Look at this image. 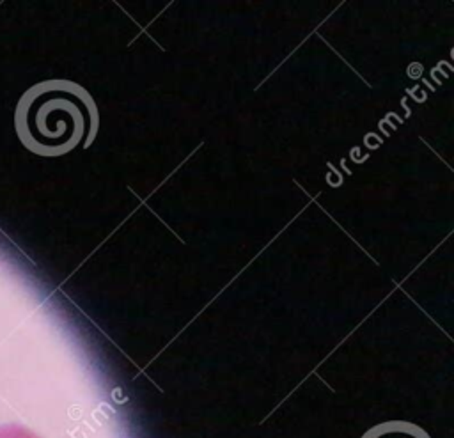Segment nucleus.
<instances>
[{
  "mask_svg": "<svg viewBox=\"0 0 454 438\" xmlns=\"http://www.w3.org/2000/svg\"><path fill=\"white\" fill-rule=\"evenodd\" d=\"M98 112L90 96L67 80L30 87L16 106V131L23 145L41 156H60L92 140Z\"/></svg>",
  "mask_w": 454,
  "mask_h": 438,
  "instance_id": "nucleus-1",
  "label": "nucleus"
},
{
  "mask_svg": "<svg viewBox=\"0 0 454 438\" xmlns=\"http://www.w3.org/2000/svg\"><path fill=\"white\" fill-rule=\"evenodd\" d=\"M362 438H429V434L411 422L388 420L371 427Z\"/></svg>",
  "mask_w": 454,
  "mask_h": 438,
  "instance_id": "nucleus-2",
  "label": "nucleus"
},
{
  "mask_svg": "<svg viewBox=\"0 0 454 438\" xmlns=\"http://www.w3.org/2000/svg\"><path fill=\"white\" fill-rule=\"evenodd\" d=\"M0 438H41L34 431L18 426V424H5L0 426Z\"/></svg>",
  "mask_w": 454,
  "mask_h": 438,
  "instance_id": "nucleus-3",
  "label": "nucleus"
}]
</instances>
